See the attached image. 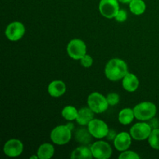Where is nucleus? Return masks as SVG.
<instances>
[{"label":"nucleus","instance_id":"nucleus-15","mask_svg":"<svg viewBox=\"0 0 159 159\" xmlns=\"http://www.w3.org/2000/svg\"><path fill=\"white\" fill-rule=\"evenodd\" d=\"M94 112L89 107H82L78 111L76 122L81 126L88 125L89 123L94 119Z\"/></svg>","mask_w":159,"mask_h":159},{"label":"nucleus","instance_id":"nucleus-13","mask_svg":"<svg viewBox=\"0 0 159 159\" xmlns=\"http://www.w3.org/2000/svg\"><path fill=\"white\" fill-rule=\"evenodd\" d=\"M123 88L129 93H134L139 86V80L133 73L128 72L122 79Z\"/></svg>","mask_w":159,"mask_h":159},{"label":"nucleus","instance_id":"nucleus-6","mask_svg":"<svg viewBox=\"0 0 159 159\" xmlns=\"http://www.w3.org/2000/svg\"><path fill=\"white\" fill-rule=\"evenodd\" d=\"M87 126L92 136L97 139L106 138L110 130L108 125L103 120L99 119H93Z\"/></svg>","mask_w":159,"mask_h":159},{"label":"nucleus","instance_id":"nucleus-29","mask_svg":"<svg viewBox=\"0 0 159 159\" xmlns=\"http://www.w3.org/2000/svg\"><path fill=\"white\" fill-rule=\"evenodd\" d=\"M118 1L121 3H124V4H129L133 0H118Z\"/></svg>","mask_w":159,"mask_h":159},{"label":"nucleus","instance_id":"nucleus-19","mask_svg":"<svg viewBox=\"0 0 159 159\" xmlns=\"http://www.w3.org/2000/svg\"><path fill=\"white\" fill-rule=\"evenodd\" d=\"M130 12L137 16L141 15L146 10V4L143 0H133L129 3Z\"/></svg>","mask_w":159,"mask_h":159},{"label":"nucleus","instance_id":"nucleus-21","mask_svg":"<svg viewBox=\"0 0 159 159\" xmlns=\"http://www.w3.org/2000/svg\"><path fill=\"white\" fill-rule=\"evenodd\" d=\"M79 110L73 106H67L64 107L61 111V115L66 120L72 121L76 120Z\"/></svg>","mask_w":159,"mask_h":159},{"label":"nucleus","instance_id":"nucleus-2","mask_svg":"<svg viewBox=\"0 0 159 159\" xmlns=\"http://www.w3.org/2000/svg\"><path fill=\"white\" fill-rule=\"evenodd\" d=\"M135 118L138 120L147 121L155 117L157 113V107L152 102H142L134 107Z\"/></svg>","mask_w":159,"mask_h":159},{"label":"nucleus","instance_id":"nucleus-11","mask_svg":"<svg viewBox=\"0 0 159 159\" xmlns=\"http://www.w3.org/2000/svg\"><path fill=\"white\" fill-rule=\"evenodd\" d=\"M23 144L19 139H12L6 141L3 147V152L5 155L11 158H15L18 157L23 153Z\"/></svg>","mask_w":159,"mask_h":159},{"label":"nucleus","instance_id":"nucleus-26","mask_svg":"<svg viewBox=\"0 0 159 159\" xmlns=\"http://www.w3.org/2000/svg\"><path fill=\"white\" fill-rule=\"evenodd\" d=\"M80 61H81V64H82V65L84 67V68H90V67L93 65V57L87 54H85V55L84 56Z\"/></svg>","mask_w":159,"mask_h":159},{"label":"nucleus","instance_id":"nucleus-28","mask_svg":"<svg viewBox=\"0 0 159 159\" xmlns=\"http://www.w3.org/2000/svg\"><path fill=\"white\" fill-rule=\"evenodd\" d=\"M116 134L115 133L114 130H109L108 134H107V136L106 137V138L109 140H112V139L114 140L115 138H116Z\"/></svg>","mask_w":159,"mask_h":159},{"label":"nucleus","instance_id":"nucleus-24","mask_svg":"<svg viewBox=\"0 0 159 159\" xmlns=\"http://www.w3.org/2000/svg\"><path fill=\"white\" fill-rule=\"evenodd\" d=\"M107 100L110 106H116L120 101V96L115 93H109L107 96Z\"/></svg>","mask_w":159,"mask_h":159},{"label":"nucleus","instance_id":"nucleus-30","mask_svg":"<svg viewBox=\"0 0 159 159\" xmlns=\"http://www.w3.org/2000/svg\"><path fill=\"white\" fill-rule=\"evenodd\" d=\"M67 126H68V127H69L71 130H72L73 127H74V125H73V124H71V123H68V124H67Z\"/></svg>","mask_w":159,"mask_h":159},{"label":"nucleus","instance_id":"nucleus-27","mask_svg":"<svg viewBox=\"0 0 159 159\" xmlns=\"http://www.w3.org/2000/svg\"><path fill=\"white\" fill-rule=\"evenodd\" d=\"M151 122L149 123V124H150V126L152 127V130L153 129H156V128H158V120L156 119H154V118H152V119L150 120Z\"/></svg>","mask_w":159,"mask_h":159},{"label":"nucleus","instance_id":"nucleus-18","mask_svg":"<svg viewBox=\"0 0 159 159\" xmlns=\"http://www.w3.org/2000/svg\"><path fill=\"white\" fill-rule=\"evenodd\" d=\"M135 118L133 109L124 108L120 111L118 115L119 122L123 125H128Z\"/></svg>","mask_w":159,"mask_h":159},{"label":"nucleus","instance_id":"nucleus-23","mask_svg":"<svg viewBox=\"0 0 159 159\" xmlns=\"http://www.w3.org/2000/svg\"><path fill=\"white\" fill-rule=\"evenodd\" d=\"M141 157L138 155V153L133 152V151H124L119 155L120 159H140Z\"/></svg>","mask_w":159,"mask_h":159},{"label":"nucleus","instance_id":"nucleus-1","mask_svg":"<svg viewBox=\"0 0 159 159\" xmlns=\"http://www.w3.org/2000/svg\"><path fill=\"white\" fill-rule=\"evenodd\" d=\"M128 73V67L124 60L113 58L107 62L105 67V75L107 79L113 82L120 80Z\"/></svg>","mask_w":159,"mask_h":159},{"label":"nucleus","instance_id":"nucleus-25","mask_svg":"<svg viewBox=\"0 0 159 159\" xmlns=\"http://www.w3.org/2000/svg\"><path fill=\"white\" fill-rule=\"evenodd\" d=\"M114 19L118 23H124L127 19V13L124 9H120L117 12L116 15L115 16Z\"/></svg>","mask_w":159,"mask_h":159},{"label":"nucleus","instance_id":"nucleus-14","mask_svg":"<svg viewBox=\"0 0 159 159\" xmlns=\"http://www.w3.org/2000/svg\"><path fill=\"white\" fill-rule=\"evenodd\" d=\"M66 91V85L65 82L61 80H54L48 85V92L52 97H60L65 94Z\"/></svg>","mask_w":159,"mask_h":159},{"label":"nucleus","instance_id":"nucleus-8","mask_svg":"<svg viewBox=\"0 0 159 159\" xmlns=\"http://www.w3.org/2000/svg\"><path fill=\"white\" fill-rule=\"evenodd\" d=\"M99 9L101 15L107 19H113L120 10L118 0H100Z\"/></svg>","mask_w":159,"mask_h":159},{"label":"nucleus","instance_id":"nucleus-7","mask_svg":"<svg viewBox=\"0 0 159 159\" xmlns=\"http://www.w3.org/2000/svg\"><path fill=\"white\" fill-rule=\"evenodd\" d=\"M93 158L97 159H108L111 157L113 150L110 144L103 141H98L90 147Z\"/></svg>","mask_w":159,"mask_h":159},{"label":"nucleus","instance_id":"nucleus-31","mask_svg":"<svg viewBox=\"0 0 159 159\" xmlns=\"http://www.w3.org/2000/svg\"><path fill=\"white\" fill-rule=\"evenodd\" d=\"M33 158L37 159V158H38V156H37V155H34V156H31L30 157V159H33Z\"/></svg>","mask_w":159,"mask_h":159},{"label":"nucleus","instance_id":"nucleus-9","mask_svg":"<svg viewBox=\"0 0 159 159\" xmlns=\"http://www.w3.org/2000/svg\"><path fill=\"white\" fill-rule=\"evenodd\" d=\"M152 131V128L148 123L141 122L135 124L130 128V134L132 138L136 141H144L148 139Z\"/></svg>","mask_w":159,"mask_h":159},{"label":"nucleus","instance_id":"nucleus-17","mask_svg":"<svg viewBox=\"0 0 159 159\" xmlns=\"http://www.w3.org/2000/svg\"><path fill=\"white\" fill-rule=\"evenodd\" d=\"M37 156L40 159H50L54 155V147L50 143L42 144L37 149Z\"/></svg>","mask_w":159,"mask_h":159},{"label":"nucleus","instance_id":"nucleus-5","mask_svg":"<svg viewBox=\"0 0 159 159\" xmlns=\"http://www.w3.org/2000/svg\"><path fill=\"white\" fill-rule=\"evenodd\" d=\"M86 44L81 39H73L67 46V52L74 60H81L86 54Z\"/></svg>","mask_w":159,"mask_h":159},{"label":"nucleus","instance_id":"nucleus-12","mask_svg":"<svg viewBox=\"0 0 159 159\" xmlns=\"http://www.w3.org/2000/svg\"><path fill=\"white\" fill-rule=\"evenodd\" d=\"M132 143V137L127 132H120L117 134L113 140L115 148L119 152H124L130 147Z\"/></svg>","mask_w":159,"mask_h":159},{"label":"nucleus","instance_id":"nucleus-4","mask_svg":"<svg viewBox=\"0 0 159 159\" xmlns=\"http://www.w3.org/2000/svg\"><path fill=\"white\" fill-rule=\"evenodd\" d=\"M50 137L54 144L64 145L68 144L71 140V130L67 125L57 126L51 130Z\"/></svg>","mask_w":159,"mask_h":159},{"label":"nucleus","instance_id":"nucleus-3","mask_svg":"<svg viewBox=\"0 0 159 159\" xmlns=\"http://www.w3.org/2000/svg\"><path fill=\"white\" fill-rule=\"evenodd\" d=\"M87 104L95 113H104L110 106L107 100V97L97 92H94L89 96Z\"/></svg>","mask_w":159,"mask_h":159},{"label":"nucleus","instance_id":"nucleus-22","mask_svg":"<svg viewBox=\"0 0 159 159\" xmlns=\"http://www.w3.org/2000/svg\"><path fill=\"white\" fill-rule=\"evenodd\" d=\"M148 140L152 148L159 150V128L153 129Z\"/></svg>","mask_w":159,"mask_h":159},{"label":"nucleus","instance_id":"nucleus-16","mask_svg":"<svg viewBox=\"0 0 159 159\" xmlns=\"http://www.w3.org/2000/svg\"><path fill=\"white\" fill-rule=\"evenodd\" d=\"M93 158L91 148L85 145L78 147L71 154V158L72 159H91Z\"/></svg>","mask_w":159,"mask_h":159},{"label":"nucleus","instance_id":"nucleus-20","mask_svg":"<svg viewBox=\"0 0 159 159\" xmlns=\"http://www.w3.org/2000/svg\"><path fill=\"white\" fill-rule=\"evenodd\" d=\"M92 134L89 131L88 128H82L79 129L76 131L75 133V139L80 144L85 145L91 142L92 140Z\"/></svg>","mask_w":159,"mask_h":159},{"label":"nucleus","instance_id":"nucleus-10","mask_svg":"<svg viewBox=\"0 0 159 159\" xmlns=\"http://www.w3.org/2000/svg\"><path fill=\"white\" fill-rule=\"evenodd\" d=\"M25 26L20 22H12L6 27L5 34L11 41H18L23 37L25 34Z\"/></svg>","mask_w":159,"mask_h":159}]
</instances>
